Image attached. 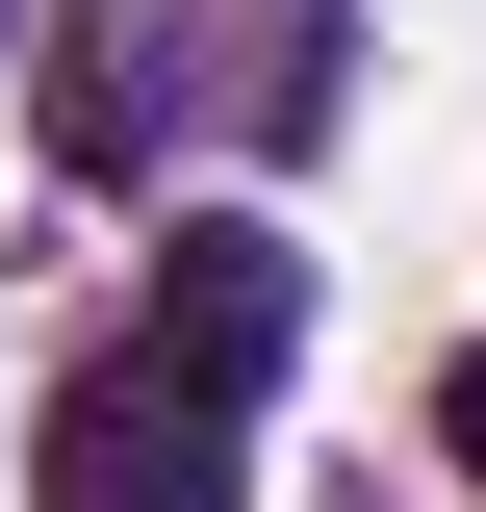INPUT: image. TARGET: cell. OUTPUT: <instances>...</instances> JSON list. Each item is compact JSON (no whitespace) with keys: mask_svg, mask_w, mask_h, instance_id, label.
I'll return each instance as SVG.
<instances>
[{"mask_svg":"<svg viewBox=\"0 0 486 512\" xmlns=\"http://www.w3.org/2000/svg\"><path fill=\"white\" fill-rule=\"evenodd\" d=\"M231 487H256V410H231V384H180L154 333L77 359L52 436H26V512H231Z\"/></svg>","mask_w":486,"mask_h":512,"instance_id":"1","label":"cell"},{"mask_svg":"<svg viewBox=\"0 0 486 512\" xmlns=\"http://www.w3.org/2000/svg\"><path fill=\"white\" fill-rule=\"evenodd\" d=\"M282 333H307V256L256 231V205H205V231L154 256V359H180V384H231V410H256V384H282Z\"/></svg>","mask_w":486,"mask_h":512,"instance_id":"2","label":"cell"},{"mask_svg":"<svg viewBox=\"0 0 486 512\" xmlns=\"http://www.w3.org/2000/svg\"><path fill=\"white\" fill-rule=\"evenodd\" d=\"M435 461H486V359H461V384H435Z\"/></svg>","mask_w":486,"mask_h":512,"instance_id":"3","label":"cell"},{"mask_svg":"<svg viewBox=\"0 0 486 512\" xmlns=\"http://www.w3.org/2000/svg\"><path fill=\"white\" fill-rule=\"evenodd\" d=\"M0 52H26V0H0Z\"/></svg>","mask_w":486,"mask_h":512,"instance_id":"4","label":"cell"}]
</instances>
